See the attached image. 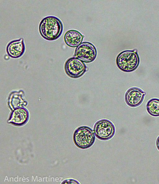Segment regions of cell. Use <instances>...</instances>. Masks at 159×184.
Returning a JSON list of instances; mask_svg holds the SVG:
<instances>
[{
    "label": "cell",
    "mask_w": 159,
    "mask_h": 184,
    "mask_svg": "<svg viewBox=\"0 0 159 184\" xmlns=\"http://www.w3.org/2000/svg\"><path fill=\"white\" fill-rule=\"evenodd\" d=\"M63 29V25L61 20L53 16H48L44 18L39 25L40 35L48 41H54L59 38L62 34Z\"/></svg>",
    "instance_id": "6da1fadb"
},
{
    "label": "cell",
    "mask_w": 159,
    "mask_h": 184,
    "mask_svg": "<svg viewBox=\"0 0 159 184\" xmlns=\"http://www.w3.org/2000/svg\"><path fill=\"white\" fill-rule=\"evenodd\" d=\"M140 59L136 50H125L117 56L116 64L120 70L125 72H131L139 66Z\"/></svg>",
    "instance_id": "7a4b0ae2"
},
{
    "label": "cell",
    "mask_w": 159,
    "mask_h": 184,
    "mask_svg": "<svg viewBox=\"0 0 159 184\" xmlns=\"http://www.w3.org/2000/svg\"><path fill=\"white\" fill-rule=\"evenodd\" d=\"M95 139L93 130L86 126H80L74 131L73 136L74 143L78 148L85 149L91 147Z\"/></svg>",
    "instance_id": "3957f363"
},
{
    "label": "cell",
    "mask_w": 159,
    "mask_h": 184,
    "mask_svg": "<svg viewBox=\"0 0 159 184\" xmlns=\"http://www.w3.org/2000/svg\"><path fill=\"white\" fill-rule=\"evenodd\" d=\"M116 128L111 121L107 119L98 121L93 128L94 133L98 139L107 141L112 138L115 134Z\"/></svg>",
    "instance_id": "277c9868"
},
{
    "label": "cell",
    "mask_w": 159,
    "mask_h": 184,
    "mask_svg": "<svg viewBox=\"0 0 159 184\" xmlns=\"http://www.w3.org/2000/svg\"><path fill=\"white\" fill-rule=\"evenodd\" d=\"M64 69L66 74L74 79L81 77L87 70L84 62L76 57L68 59L65 63Z\"/></svg>",
    "instance_id": "5b68a950"
},
{
    "label": "cell",
    "mask_w": 159,
    "mask_h": 184,
    "mask_svg": "<svg viewBox=\"0 0 159 184\" xmlns=\"http://www.w3.org/2000/svg\"><path fill=\"white\" fill-rule=\"evenodd\" d=\"M97 55L95 47L91 43L84 42L77 47L74 56L83 62L90 63L94 61Z\"/></svg>",
    "instance_id": "8992f818"
},
{
    "label": "cell",
    "mask_w": 159,
    "mask_h": 184,
    "mask_svg": "<svg viewBox=\"0 0 159 184\" xmlns=\"http://www.w3.org/2000/svg\"><path fill=\"white\" fill-rule=\"evenodd\" d=\"M146 93L140 88L133 87L128 89L125 96V100L129 106L135 107L140 105L143 101Z\"/></svg>",
    "instance_id": "52a82bcc"
},
{
    "label": "cell",
    "mask_w": 159,
    "mask_h": 184,
    "mask_svg": "<svg viewBox=\"0 0 159 184\" xmlns=\"http://www.w3.org/2000/svg\"><path fill=\"white\" fill-rule=\"evenodd\" d=\"M29 118L28 110L24 107H19L12 110L8 122L14 126H21L25 124Z\"/></svg>",
    "instance_id": "ba28073f"
},
{
    "label": "cell",
    "mask_w": 159,
    "mask_h": 184,
    "mask_svg": "<svg viewBox=\"0 0 159 184\" xmlns=\"http://www.w3.org/2000/svg\"><path fill=\"white\" fill-rule=\"evenodd\" d=\"M25 49L24 39L23 38H20L9 42L7 46L6 51L10 57L17 59L23 55Z\"/></svg>",
    "instance_id": "9c48e42d"
},
{
    "label": "cell",
    "mask_w": 159,
    "mask_h": 184,
    "mask_svg": "<svg viewBox=\"0 0 159 184\" xmlns=\"http://www.w3.org/2000/svg\"><path fill=\"white\" fill-rule=\"evenodd\" d=\"M24 96V92L22 90L13 91L10 93L8 98V104L11 110L27 105V102L23 98Z\"/></svg>",
    "instance_id": "30bf717a"
},
{
    "label": "cell",
    "mask_w": 159,
    "mask_h": 184,
    "mask_svg": "<svg viewBox=\"0 0 159 184\" xmlns=\"http://www.w3.org/2000/svg\"><path fill=\"white\" fill-rule=\"evenodd\" d=\"M83 36L78 31L74 29L67 31L64 36V40L66 44L69 47H77L83 41Z\"/></svg>",
    "instance_id": "8fae6325"
},
{
    "label": "cell",
    "mask_w": 159,
    "mask_h": 184,
    "mask_svg": "<svg viewBox=\"0 0 159 184\" xmlns=\"http://www.w3.org/2000/svg\"><path fill=\"white\" fill-rule=\"evenodd\" d=\"M146 109L151 115L159 116V99L153 98L149 100L146 105Z\"/></svg>",
    "instance_id": "7c38bea8"
},
{
    "label": "cell",
    "mask_w": 159,
    "mask_h": 184,
    "mask_svg": "<svg viewBox=\"0 0 159 184\" xmlns=\"http://www.w3.org/2000/svg\"><path fill=\"white\" fill-rule=\"evenodd\" d=\"M62 183H80L78 181L72 179H69L63 181Z\"/></svg>",
    "instance_id": "4fadbf2b"
},
{
    "label": "cell",
    "mask_w": 159,
    "mask_h": 184,
    "mask_svg": "<svg viewBox=\"0 0 159 184\" xmlns=\"http://www.w3.org/2000/svg\"><path fill=\"white\" fill-rule=\"evenodd\" d=\"M156 145L157 148L159 150V136L158 137L157 139Z\"/></svg>",
    "instance_id": "5bb4252c"
}]
</instances>
